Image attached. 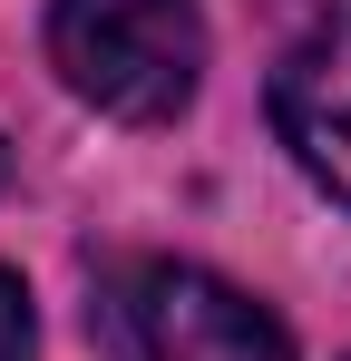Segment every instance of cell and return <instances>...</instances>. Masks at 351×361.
I'll use <instances>...</instances> for the list:
<instances>
[{
	"instance_id": "obj_4",
	"label": "cell",
	"mask_w": 351,
	"mask_h": 361,
	"mask_svg": "<svg viewBox=\"0 0 351 361\" xmlns=\"http://www.w3.org/2000/svg\"><path fill=\"white\" fill-rule=\"evenodd\" d=\"M30 293H20V274H0V361H30Z\"/></svg>"
},
{
	"instance_id": "obj_1",
	"label": "cell",
	"mask_w": 351,
	"mask_h": 361,
	"mask_svg": "<svg viewBox=\"0 0 351 361\" xmlns=\"http://www.w3.org/2000/svg\"><path fill=\"white\" fill-rule=\"evenodd\" d=\"M49 68L98 118L156 127L205 78V10L195 0H49Z\"/></svg>"
},
{
	"instance_id": "obj_2",
	"label": "cell",
	"mask_w": 351,
	"mask_h": 361,
	"mask_svg": "<svg viewBox=\"0 0 351 361\" xmlns=\"http://www.w3.org/2000/svg\"><path fill=\"white\" fill-rule=\"evenodd\" d=\"M117 332L137 361H292L283 322L205 264H127L117 274Z\"/></svg>"
},
{
	"instance_id": "obj_3",
	"label": "cell",
	"mask_w": 351,
	"mask_h": 361,
	"mask_svg": "<svg viewBox=\"0 0 351 361\" xmlns=\"http://www.w3.org/2000/svg\"><path fill=\"white\" fill-rule=\"evenodd\" d=\"M273 127L302 157V176L351 205V10L312 20L283 49V68H273Z\"/></svg>"
}]
</instances>
